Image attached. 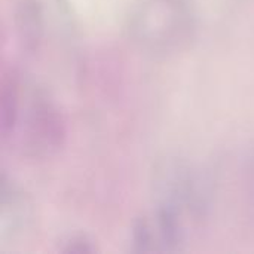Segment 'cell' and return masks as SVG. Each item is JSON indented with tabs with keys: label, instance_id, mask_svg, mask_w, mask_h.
<instances>
[{
	"label": "cell",
	"instance_id": "cell-1",
	"mask_svg": "<svg viewBox=\"0 0 254 254\" xmlns=\"http://www.w3.org/2000/svg\"><path fill=\"white\" fill-rule=\"evenodd\" d=\"M192 0H131L127 31L141 51L168 57L185 51L196 34Z\"/></svg>",
	"mask_w": 254,
	"mask_h": 254
},
{
	"label": "cell",
	"instance_id": "cell-2",
	"mask_svg": "<svg viewBox=\"0 0 254 254\" xmlns=\"http://www.w3.org/2000/svg\"><path fill=\"white\" fill-rule=\"evenodd\" d=\"M67 138V122L55 98L34 82H25L13 128L4 143H12L27 159H49Z\"/></svg>",
	"mask_w": 254,
	"mask_h": 254
},
{
	"label": "cell",
	"instance_id": "cell-3",
	"mask_svg": "<svg viewBox=\"0 0 254 254\" xmlns=\"http://www.w3.org/2000/svg\"><path fill=\"white\" fill-rule=\"evenodd\" d=\"M155 193V205L179 219L186 229L199 223L210 207L207 177L185 159H167L156 167Z\"/></svg>",
	"mask_w": 254,
	"mask_h": 254
},
{
	"label": "cell",
	"instance_id": "cell-4",
	"mask_svg": "<svg viewBox=\"0 0 254 254\" xmlns=\"http://www.w3.org/2000/svg\"><path fill=\"white\" fill-rule=\"evenodd\" d=\"M188 229L167 210L155 205L141 214L131 229V250L134 253L158 254L180 252L186 241Z\"/></svg>",
	"mask_w": 254,
	"mask_h": 254
},
{
	"label": "cell",
	"instance_id": "cell-5",
	"mask_svg": "<svg viewBox=\"0 0 254 254\" xmlns=\"http://www.w3.org/2000/svg\"><path fill=\"white\" fill-rule=\"evenodd\" d=\"M33 223L31 198L3 173L0 177V247L22 240L31 231Z\"/></svg>",
	"mask_w": 254,
	"mask_h": 254
},
{
	"label": "cell",
	"instance_id": "cell-6",
	"mask_svg": "<svg viewBox=\"0 0 254 254\" xmlns=\"http://www.w3.org/2000/svg\"><path fill=\"white\" fill-rule=\"evenodd\" d=\"M13 28L21 49L34 55L45 39V9L40 0H15Z\"/></svg>",
	"mask_w": 254,
	"mask_h": 254
},
{
	"label": "cell",
	"instance_id": "cell-7",
	"mask_svg": "<svg viewBox=\"0 0 254 254\" xmlns=\"http://www.w3.org/2000/svg\"><path fill=\"white\" fill-rule=\"evenodd\" d=\"M25 80L15 67H7L0 79V135L4 143L9 137L22 98Z\"/></svg>",
	"mask_w": 254,
	"mask_h": 254
},
{
	"label": "cell",
	"instance_id": "cell-8",
	"mask_svg": "<svg viewBox=\"0 0 254 254\" xmlns=\"http://www.w3.org/2000/svg\"><path fill=\"white\" fill-rule=\"evenodd\" d=\"M58 250L65 254H89L97 252L94 241L83 234H73L65 237L60 243Z\"/></svg>",
	"mask_w": 254,
	"mask_h": 254
}]
</instances>
